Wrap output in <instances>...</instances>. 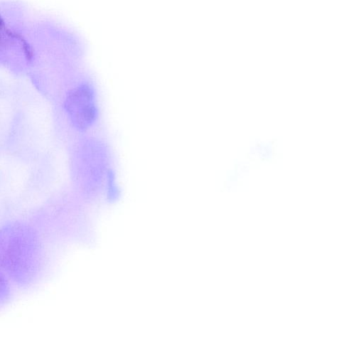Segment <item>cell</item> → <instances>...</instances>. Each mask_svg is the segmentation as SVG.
Here are the masks:
<instances>
[{"label": "cell", "instance_id": "1", "mask_svg": "<svg viewBox=\"0 0 364 364\" xmlns=\"http://www.w3.org/2000/svg\"><path fill=\"white\" fill-rule=\"evenodd\" d=\"M65 109L75 128L87 129L97 117L92 90L88 86L81 85L70 91L65 100Z\"/></svg>", "mask_w": 364, "mask_h": 364}, {"label": "cell", "instance_id": "2", "mask_svg": "<svg viewBox=\"0 0 364 364\" xmlns=\"http://www.w3.org/2000/svg\"><path fill=\"white\" fill-rule=\"evenodd\" d=\"M7 290L8 288L6 280L1 275H0V299L6 296Z\"/></svg>", "mask_w": 364, "mask_h": 364}, {"label": "cell", "instance_id": "3", "mask_svg": "<svg viewBox=\"0 0 364 364\" xmlns=\"http://www.w3.org/2000/svg\"><path fill=\"white\" fill-rule=\"evenodd\" d=\"M2 22H1V18H0V26L1 25Z\"/></svg>", "mask_w": 364, "mask_h": 364}]
</instances>
